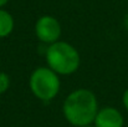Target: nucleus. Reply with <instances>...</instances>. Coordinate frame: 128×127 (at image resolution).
I'll return each instance as SVG.
<instances>
[{
	"label": "nucleus",
	"mask_w": 128,
	"mask_h": 127,
	"mask_svg": "<svg viewBox=\"0 0 128 127\" xmlns=\"http://www.w3.org/2000/svg\"><path fill=\"white\" fill-rule=\"evenodd\" d=\"M29 88L38 100L50 102L60 93L61 76L48 66H38L29 76Z\"/></svg>",
	"instance_id": "nucleus-3"
},
{
	"label": "nucleus",
	"mask_w": 128,
	"mask_h": 127,
	"mask_svg": "<svg viewBox=\"0 0 128 127\" xmlns=\"http://www.w3.org/2000/svg\"><path fill=\"white\" fill-rule=\"evenodd\" d=\"M62 34L61 23L52 15H42L35 23V35L45 45L58 41Z\"/></svg>",
	"instance_id": "nucleus-4"
},
{
	"label": "nucleus",
	"mask_w": 128,
	"mask_h": 127,
	"mask_svg": "<svg viewBox=\"0 0 128 127\" xmlns=\"http://www.w3.org/2000/svg\"><path fill=\"white\" fill-rule=\"evenodd\" d=\"M9 1H10V0H0V9H2Z\"/></svg>",
	"instance_id": "nucleus-9"
},
{
	"label": "nucleus",
	"mask_w": 128,
	"mask_h": 127,
	"mask_svg": "<svg viewBox=\"0 0 128 127\" xmlns=\"http://www.w3.org/2000/svg\"><path fill=\"white\" fill-rule=\"evenodd\" d=\"M100 110L97 96L93 91L80 87L71 91L64 100L62 115L74 127L93 125L94 117Z\"/></svg>",
	"instance_id": "nucleus-1"
},
{
	"label": "nucleus",
	"mask_w": 128,
	"mask_h": 127,
	"mask_svg": "<svg viewBox=\"0 0 128 127\" xmlns=\"http://www.w3.org/2000/svg\"><path fill=\"white\" fill-rule=\"evenodd\" d=\"M11 86V77L8 72L0 71V96L9 91Z\"/></svg>",
	"instance_id": "nucleus-7"
},
{
	"label": "nucleus",
	"mask_w": 128,
	"mask_h": 127,
	"mask_svg": "<svg viewBox=\"0 0 128 127\" xmlns=\"http://www.w3.org/2000/svg\"><path fill=\"white\" fill-rule=\"evenodd\" d=\"M94 127H124V117L122 112L113 106L100 107L94 121Z\"/></svg>",
	"instance_id": "nucleus-5"
},
{
	"label": "nucleus",
	"mask_w": 128,
	"mask_h": 127,
	"mask_svg": "<svg viewBox=\"0 0 128 127\" xmlns=\"http://www.w3.org/2000/svg\"><path fill=\"white\" fill-rule=\"evenodd\" d=\"M124 28L128 30V14L124 16Z\"/></svg>",
	"instance_id": "nucleus-10"
},
{
	"label": "nucleus",
	"mask_w": 128,
	"mask_h": 127,
	"mask_svg": "<svg viewBox=\"0 0 128 127\" xmlns=\"http://www.w3.org/2000/svg\"><path fill=\"white\" fill-rule=\"evenodd\" d=\"M0 107H1V100H0Z\"/></svg>",
	"instance_id": "nucleus-12"
},
{
	"label": "nucleus",
	"mask_w": 128,
	"mask_h": 127,
	"mask_svg": "<svg viewBox=\"0 0 128 127\" xmlns=\"http://www.w3.org/2000/svg\"><path fill=\"white\" fill-rule=\"evenodd\" d=\"M85 127H94L93 125H88V126H85Z\"/></svg>",
	"instance_id": "nucleus-11"
},
{
	"label": "nucleus",
	"mask_w": 128,
	"mask_h": 127,
	"mask_svg": "<svg viewBox=\"0 0 128 127\" xmlns=\"http://www.w3.org/2000/svg\"><path fill=\"white\" fill-rule=\"evenodd\" d=\"M46 66L60 76H70L81 66L80 51L70 42L58 41L47 45L45 50Z\"/></svg>",
	"instance_id": "nucleus-2"
},
{
	"label": "nucleus",
	"mask_w": 128,
	"mask_h": 127,
	"mask_svg": "<svg viewBox=\"0 0 128 127\" xmlns=\"http://www.w3.org/2000/svg\"><path fill=\"white\" fill-rule=\"evenodd\" d=\"M122 105L126 108V111L128 112V87L124 90L123 95H122Z\"/></svg>",
	"instance_id": "nucleus-8"
},
{
	"label": "nucleus",
	"mask_w": 128,
	"mask_h": 127,
	"mask_svg": "<svg viewBox=\"0 0 128 127\" xmlns=\"http://www.w3.org/2000/svg\"><path fill=\"white\" fill-rule=\"evenodd\" d=\"M127 76H128V75H127Z\"/></svg>",
	"instance_id": "nucleus-13"
},
{
	"label": "nucleus",
	"mask_w": 128,
	"mask_h": 127,
	"mask_svg": "<svg viewBox=\"0 0 128 127\" xmlns=\"http://www.w3.org/2000/svg\"><path fill=\"white\" fill-rule=\"evenodd\" d=\"M15 28V20L11 13L5 10L4 8L0 9V39H5L11 35Z\"/></svg>",
	"instance_id": "nucleus-6"
}]
</instances>
